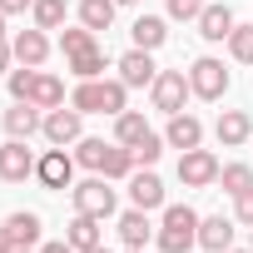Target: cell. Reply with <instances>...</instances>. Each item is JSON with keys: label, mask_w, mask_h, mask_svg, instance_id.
<instances>
[{"label": "cell", "mask_w": 253, "mask_h": 253, "mask_svg": "<svg viewBox=\"0 0 253 253\" xmlns=\"http://www.w3.org/2000/svg\"><path fill=\"white\" fill-rule=\"evenodd\" d=\"M124 80H80V89L70 94V104L80 114H124Z\"/></svg>", "instance_id": "obj_1"}, {"label": "cell", "mask_w": 253, "mask_h": 253, "mask_svg": "<svg viewBox=\"0 0 253 253\" xmlns=\"http://www.w3.org/2000/svg\"><path fill=\"white\" fill-rule=\"evenodd\" d=\"M35 0H0V15H20V10H30Z\"/></svg>", "instance_id": "obj_36"}, {"label": "cell", "mask_w": 253, "mask_h": 253, "mask_svg": "<svg viewBox=\"0 0 253 253\" xmlns=\"http://www.w3.org/2000/svg\"><path fill=\"white\" fill-rule=\"evenodd\" d=\"M30 15H35V25H40V30H60V25H65V15H70V5H65V0H35Z\"/></svg>", "instance_id": "obj_26"}, {"label": "cell", "mask_w": 253, "mask_h": 253, "mask_svg": "<svg viewBox=\"0 0 253 253\" xmlns=\"http://www.w3.org/2000/svg\"><path fill=\"white\" fill-rule=\"evenodd\" d=\"M154 75H159V65L149 60V50H129V55H119V80L129 84V89H144V84H154Z\"/></svg>", "instance_id": "obj_12"}, {"label": "cell", "mask_w": 253, "mask_h": 253, "mask_svg": "<svg viewBox=\"0 0 253 253\" xmlns=\"http://www.w3.org/2000/svg\"><path fill=\"white\" fill-rule=\"evenodd\" d=\"M129 35H134V45H139V50H159V45L169 40V30H164V20H159V15H139V20L129 25Z\"/></svg>", "instance_id": "obj_21"}, {"label": "cell", "mask_w": 253, "mask_h": 253, "mask_svg": "<svg viewBox=\"0 0 253 253\" xmlns=\"http://www.w3.org/2000/svg\"><path fill=\"white\" fill-rule=\"evenodd\" d=\"M134 169H139V164H134V154L124 149V144H109V149H104V164H99L104 179H129Z\"/></svg>", "instance_id": "obj_25"}, {"label": "cell", "mask_w": 253, "mask_h": 253, "mask_svg": "<svg viewBox=\"0 0 253 253\" xmlns=\"http://www.w3.org/2000/svg\"><path fill=\"white\" fill-rule=\"evenodd\" d=\"M99 40H94V30L89 25H80V30H60V50H65V60H75V55H84V50H94Z\"/></svg>", "instance_id": "obj_27"}, {"label": "cell", "mask_w": 253, "mask_h": 253, "mask_svg": "<svg viewBox=\"0 0 253 253\" xmlns=\"http://www.w3.org/2000/svg\"><path fill=\"white\" fill-rule=\"evenodd\" d=\"M129 154H134V164H144V169H154V159L164 154V139H159V134L149 129V134H144V139H139V144H134Z\"/></svg>", "instance_id": "obj_31"}, {"label": "cell", "mask_w": 253, "mask_h": 253, "mask_svg": "<svg viewBox=\"0 0 253 253\" xmlns=\"http://www.w3.org/2000/svg\"><path fill=\"white\" fill-rule=\"evenodd\" d=\"M144 134H149V124H144V114H139V109H124V114H114V144L134 149Z\"/></svg>", "instance_id": "obj_20"}, {"label": "cell", "mask_w": 253, "mask_h": 253, "mask_svg": "<svg viewBox=\"0 0 253 253\" xmlns=\"http://www.w3.org/2000/svg\"><path fill=\"white\" fill-rule=\"evenodd\" d=\"M30 104H35V109H60V104H65V84H60L55 75H35V84H30Z\"/></svg>", "instance_id": "obj_22"}, {"label": "cell", "mask_w": 253, "mask_h": 253, "mask_svg": "<svg viewBox=\"0 0 253 253\" xmlns=\"http://www.w3.org/2000/svg\"><path fill=\"white\" fill-rule=\"evenodd\" d=\"M149 89H154V109H164V114H179V109H184V99L194 94L184 70H159Z\"/></svg>", "instance_id": "obj_5"}, {"label": "cell", "mask_w": 253, "mask_h": 253, "mask_svg": "<svg viewBox=\"0 0 253 253\" xmlns=\"http://www.w3.org/2000/svg\"><path fill=\"white\" fill-rule=\"evenodd\" d=\"M228 55H233L238 65H253V25H233V35H228Z\"/></svg>", "instance_id": "obj_30"}, {"label": "cell", "mask_w": 253, "mask_h": 253, "mask_svg": "<svg viewBox=\"0 0 253 253\" xmlns=\"http://www.w3.org/2000/svg\"><path fill=\"white\" fill-rule=\"evenodd\" d=\"M0 253H15V238H10V228H0Z\"/></svg>", "instance_id": "obj_38"}, {"label": "cell", "mask_w": 253, "mask_h": 253, "mask_svg": "<svg viewBox=\"0 0 253 253\" xmlns=\"http://www.w3.org/2000/svg\"><path fill=\"white\" fill-rule=\"evenodd\" d=\"M35 179H40L45 189H70V179H75V159H70V154L55 144V149H45V154H40Z\"/></svg>", "instance_id": "obj_7"}, {"label": "cell", "mask_w": 253, "mask_h": 253, "mask_svg": "<svg viewBox=\"0 0 253 253\" xmlns=\"http://www.w3.org/2000/svg\"><path fill=\"white\" fill-rule=\"evenodd\" d=\"M10 50H15V60H20V65H35V70H40V65H45V55H50V40H45V30L35 25V30H20V35L10 40Z\"/></svg>", "instance_id": "obj_17"}, {"label": "cell", "mask_w": 253, "mask_h": 253, "mask_svg": "<svg viewBox=\"0 0 253 253\" xmlns=\"http://www.w3.org/2000/svg\"><path fill=\"white\" fill-rule=\"evenodd\" d=\"M35 65H20V70H10V99H30V84H35Z\"/></svg>", "instance_id": "obj_33"}, {"label": "cell", "mask_w": 253, "mask_h": 253, "mask_svg": "<svg viewBox=\"0 0 253 253\" xmlns=\"http://www.w3.org/2000/svg\"><path fill=\"white\" fill-rule=\"evenodd\" d=\"M189 89H194L199 99H223V94H228V70H223V60H213V55L194 60V65H189Z\"/></svg>", "instance_id": "obj_3"}, {"label": "cell", "mask_w": 253, "mask_h": 253, "mask_svg": "<svg viewBox=\"0 0 253 253\" xmlns=\"http://www.w3.org/2000/svg\"><path fill=\"white\" fill-rule=\"evenodd\" d=\"M104 65H109V55H104V50H99V45H94V50H84V55H75V60H70V70H75V75H80V80H99V75H104Z\"/></svg>", "instance_id": "obj_28"}, {"label": "cell", "mask_w": 253, "mask_h": 253, "mask_svg": "<svg viewBox=\"0 0 253 253\" xmlns=\"http://www.w3.org/2000/svg\"><path fill=\"white\" fill-rule=\"evenodd\" d=\"M89 253H109V248H104V243H99V248H89Z\"/></svg>", "instance_id": "obj_41"}, {"label": "cell", "mask_w": 253, "mask_h": 253, "mask_svg": "<svg viewBox=\"0 0 253 253\" xmlns=\"http://www.w3.org/2000/svg\"><path fill=\"white\" fill-rule=\"evenodd\" d=\"M149 213L144 209H129V213H119V238H124V248H144L149 243Z\"/></svg>", "instance_id": "obj_19"}, {"label": "cell", "mask_w": 253, "mask_h": 253, "mask_svg": "<svg viewBox=\"0 0 253 253\" xmlns=\"http://www.w3.org/2000/svg\"><path fill=\"white\" fill-rule=\"evenodd\" d=\"M5 228H10L15 248H35V243H40V213H10Z\"/></svg>", "instance_id": "obj_23"}, {"label": "cell", "mask_w": 253, "mask_h": 253, "mask_svg": "<svg viewBox=\"0 0 253 253\" xmlns=\"http://www.w3.org/2000/svg\"><path fill=\"white\" fill-rule=\"evenodd\" d=\"M35 129H45V119H40V109H35L30 99H15V104L5 109V134H10V139H30Z\"/></svg>", "instance_id": "obj_14"}, {"label": "cell", "mask_w": 253, "mask_h": 253, "mask_svg": "<svg viewBox=\"0 0 253 253\" xmlns=\"http://www.w3.org/2000/svg\"><path fill=\"white\" fill-rule=\"evenodd\" d=\"M99 223H104V218H94V213H75V223L65 228V243H70V248H80V253H89V248H99V243H104V233H99Z\"/></svg>", "instance_id": "obj_18"}, {"label": "cell", "mask_w": 253, "mask_h": 253, "mask_svg": "<svg viewBox=\"0 0 253 253\" xmlns=\"http://www.w3.org/2000/svg\"><path fill=\"white\" fill-rule=\"evenodd\" d=\"M233 218H238V223H248V228H253V189H243V194H238V199H233Z\"/></svg>", "instance_id": "obj_35"}, {"label": "cell", "mask_w": 253, "mask_h": 253, "mask_svg": "<svg viewBox=\"0 0 253 253\" xmlns=\"http://www.w3.org/2000/svg\"><path fill=\"white\" fill-rule=\"evenodd\" d=\"M75 213L109 218V213H114V189H109L104 179H84V184H75Z\"/></svg>", "instance_id": "obj_6"}, {"label": "cell", "mask_w": 253, "mask_h": 253, "mask_svg": "<svg viewBox=\"0 0 253 253\" xmlns=\"http://www.w3.org/2000/svg\"><path fill=\"white\" fill-rule=\"evenodd\" d=\"M15 253H30V248H15Z\"/></svg>", "instance_id": "obj_44"}, {"label": "cell", "mask_w": 253, "mask_h": 253, "mask_svg": "<svg viewBox=\"0 0 253 253\" xmlns=\"http://www.w3.org/2000/svg\"><path fill=\"white\" fill-rule=\"evenodd\" d=\"M124 253H144V248H124Z\"/></svg>", "instance_id": "obj_43"}, {"label": "cell", "mask_w": 253, "mask_h": 253, "mask_svg": "<svg viewBox=\"0 0 253 253\" xmlns=\"http://www.w3.org/2000/svg\"><path fill=\"white\" fill-rule=\"evenodd\" d=\"M228 253H243V248H228Z\"/></svg>", "instance_id": "obj_45"}, {"label": "cell", "mask_w": 253, "mask_h": 253, "mask_svg": "<svg viewBox=\"0 0 253 253\" xmlns=\"http://www.w3.org/2000/svg\"><path fill=\"white\" fill-rule=\"evenodd\" d=\"M213 134H218L223 149H238V144H248V134H253V119H248L243 109H223L218 124H213Z\"/></svg>", "instance_id": "obj_15"}, {"label": "cell", "mask_w": 253, "mask_h": 253, "mask_svg": "<svg viewBox=\"0 0 253 253\" xmlns=\"http://www.w3.org/2000/svg\"><path fill=\"white\" fill-rule=\"evenodd\" d=\"M169 15L174 20H199L204 15V0H169Z\"/></svg>", "instance_id": "obj_34"}, {"label": "cell", "mask_w": 253, "mask_h": 253, "mask_svg": "<svg viewBox=\"0 0 253 253\" xmlns=\"http://www.w3.org/2000/svg\"><path fill=\"white\" fill-rule=\"evenodd\" d=\"M218 184H223V194L238 199L243 189H253V169H248V164H223V169H218Z\"/></svg>", "instance_id": "obj_29"}, {"label": "cell", "mask_w": 253, "mask_h": 253, "mask_svg": "<svg viewBox=\"0 0 253 253\" xmlns=\"http://www.w3.org/2000/svg\"><path fill=\"white\" fill-rule=\"evenodd\" d=\"M114 0H80V25H89V30H109L114 25Z\"/></svg>", "instance_id": "obj_24"}, {"label": "cell", "mask_w": 253, "mask_h": 253, "mask_svg": "<svg viewBox=\"0 0 253 253\" xmlns=\"http://www.w3.org/2000/svg\"><path fill=\"white\" fill-rule=\"evenodd\" d=\"M35 154L25 149V139H10L5 149H0V179H5V184H25L30 174H35Z\"/></svg>", "instance_id": "obj_8"}, {"label": "cell", "mask_w": 253, "mask_h": 253, "mask_svg": "<svg viewBox=\"0 0 253 253\" xmlns=\"http://www.w3.org/2000/svg\"><path fill=\"white\" fill-rule=\"evenodd\" d=\"M129 199H134V209H164V179L154 174V169H134L129 174Z\"/></svg>", "instance_id": "obj_9"}, {"label": "cell", "mask_w": 253, "mask_h": 253, "mask_svg": "<svg viewBox=\"0 0 253 253\" xmlns=\"http://www.w3.org/2000/svg\"><path fill=\"white\" fill-rule=\"evenodd\" d=\"M104 139H80V149H75V164H84V169H94L99 174V164H104Z\"/></svg>", "instance_id": "obj_32"}, {"label": "cell", "mask_w": 253, "mask_h": 253, "mask_svg": "<svg viewBox=\"0 0 253 253\" xmlns=\"http://www.w3.org/2000/svg\"><path fill=\"white\" fill-rule=\"evenodd\" d=\"M194 25H199V35H204V40H213V45H218V40H228V35H233V25H238V20H233V10L218 0V5H204V15H199Z\"/></svg>", "instance_id": "obj_16"}, {"label": "cell", "mask_w": 253, "mask_h": 253, "mask_svg": "<svg viewBox=\"0 0 253 253\" xmlns=\"http://www.w3.org/2000/svg\"><path fill=\"white\" fill-rule=\"evenodd\" d=\"M0 40H5V15H0Z\"/></svg>", "instance_id": "obj_40"}, {"label": "cell", "mask_w": 253, "mask_h": 253, "mask_svg": "<svg viewBox=\"0 0 253 253\" xmlns=\"http://www.w3.org/2000/svg\"><path fill=\"white\" fill-rule=\"evenodd\" d=\"M114 5H134V0H114Z\"/></svg>", "instance_id": "obj_42"}, {"label": "cell", "mask_w": 253, "mask_h": 253, "mask_svg": "<svg viewBox=\"0 0 253 253\" xmlns=\"http://www.w3.org/2000/svg\"><path fill=\"white\" fill-rule=\"evenodd\" d=\"M233 223H238V218H223V213L199 218V248H209V253H228V248H233Z\"/></svg>", "instance_id": "obj_13"}, {"label": "cell", "mask_w": 253, "mask_h": 253, "mask_svg": "<svg viewBox=\"0 0 253 253\" xmlns=\"http://www.w3.org/2000/svg\"><path fill=\"white\" fill-rule=\"evenodd\" d=\"M45 139L60 144V149H65V144H80V109H75V104H70V109L60 104V109L45 114Z\"/></svg>", "instance_id": "obj_10"}, {"label": "cell", "mask_w": 253, "mask_h": 253, "mask_svg": "<svg viewBox=\"0 0 253 253\" xmlns=\"http://www.w3.org/2000/svg\"><path fill=\"white\" fill-rule=\"evenodd\" d=\"M164 144H169V149H179V154H184V149H199V144H204V124H199L194 114H184V109H179V114H169Z\"/></svg>", "instance_id": "obj_11"}, {"label": "cell", "mask_w": 253, "mask_h": 253, "mask_svg": "<svg viewBox=\"0 0 253 253\" xmlns=\"http://www.w3.org/2000/svg\"><path fill=\"white\" fill-rule=\"evenodd\" d=\"M218 159L209 154V149H184L179 154V184L184 189H209V184H218Z\"/></svg>", "instance_id": "obj_4"}, {"label": "cell", "mask_w": 253, "mask_h": 253, "mask_svg": "<svg viewBox=\"0 0 253 253\" xmlns=\"http://www.w3.org/2000/svg\"><path fill=\"white\" fill-rule=\"evenodd\" d=\"M10 60H15V50H10L5 40H0V75H10Z\"/></svg>", "instance_id": "obj_37"}, {"label": "cell", "mask_w": 253, "mask_h": 253, "mask_svg": "<svg viewBox=\"0 0 253 253\" xmlns=\"http://www.w3.org/2000/svg\"><path fill=\"white\" fill-rule=\"evenodd\" d=\"M194 243H199V213L189 204H169L164 223H159V248L164 253H189Z\"/></svg>", "instance_id": "obj_2"}, {"label": "cell", "mask_w": 253, "mask_h": 253, "mask_svg": "<svg viewBox=\"0 0 253 253\" xmlns=\"http://www.w3.org/2000/svg\"><path fill=\"white\" fill-rule=\"evenodd\" d=\"M40 253H80V248H70V243H45Z\"/></svg>", "instance_id": "obj_39"}]
</instances>
